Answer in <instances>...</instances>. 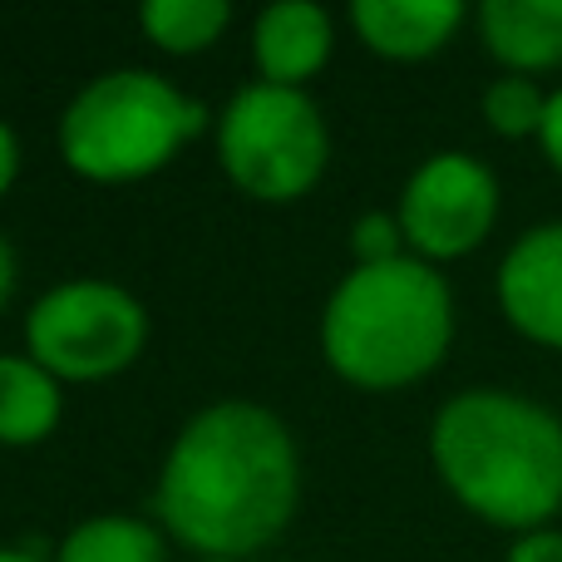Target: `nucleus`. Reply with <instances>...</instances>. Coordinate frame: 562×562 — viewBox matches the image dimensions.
<instances>
[{"mask_svg":"<svg viewBox=\"0 0 562 562\" xmlns=\"http://www.w3.org/2000/svg\"><path fill=\"white\" fill-rule=\"evenodd\" d=\"M484 49L508 75H543L562 65V0H484Z\"/></svg>","mask_w":562,"mask_h":562,"instance_id":"11","label":"nucleus"},{"mask_svg":"<svg viewBox=\"0 0 562 562\" xmlns=\"http://www.w3.org/2000/svg\"><path fill=\"white\" fill-rule=\"evenodd\" d=\"M504 562H562V533H558V528H538V533H524L514 548H508Z\"/></svg>","mask_w":562,"mask_h":562,"instance_id":"17","label":"nucleus"},{"mask_svg":"<svg viewBox=\"0 0 562 562\" xmlns=\"http://www.w3.org/2000/svg\"><path fill=\"white\" fill-rule=\"evenodd\" d=\"M0 562H40L30 548H0Z\"/></svg>","mask_w":562,"mask_h":562,"instance_id":"21","label":"nucleus"},{"mask_svg":"<svg viewBox=\"0 0 562 562\" xmlns=\"http://www.w3.org/2000/svg\"><path fill=\"white\" fill-rule=\"evenodd\" d=\"M498 306L508 326L562 350V223L528 227L498 267Z\"/></svg>","mask_w":562,"mask_h":562,"instance_id":"8","label":"nucleus"},{"mask_svg":"<svg viewBox=\"0 0 562 562\" xmlns=\"http://www.w3.org/2000/svg\"><path fill=\"white\" fill-rule=\"evenodd\" d=\"M350 247H356V267H375L390 262V257H405V233H400V217L385 213V207H370V213L356 217L350 227Z\"/></svg>","mask_w":562,"mask_h":562,"instance_id":"16","label":"nucleus"},{"mask_svg":"<svg viewBox=\"0 0 562 562\" xmlns=\"http://www.w3.org/2000/svg\"><path fill=\"white\" fill-rule=\"evenodd\" d=\"M429 459L445 488L518 538L562 508V419L514 390H464L429 425Z\"/></svg>","mask_w":562,"mask_h":562,"instance_id":"2","label":"nucleus"},{"mask_svg":"<svg viewBox=\"0 0 562 562\" xmlns=\"http://www.w3.org/2000/svg\"><path fill=\"white\" fill-rule=\"evenodd\" d=\"M330 158V128L306 89L243 85L217 114V164L262 203H296L316 188Z\"/></svg>","mask_w":562,"mask_h":562,"instance_id":"5","label":"nucleus"},{"mask_svg":"<svg viewBox=\"0 0 562 562\" xmlns=\"http://www.w3.org/2000/svg\"><path fill=\"white\" fill-rule=\"evenodd\" d=\"M10 296H15V252H10V243L0 237V311H5Z\"/></svg>","mask_w":562,"mask_h":562,"instance_id":"20","label":"nucleus"},{"mask_svg":"<svg viewBox=\"0 0 562 562\" xmlns=\"http://www.w3.org/2000/svg\"><path fill=\"white\" fill-rule=\"evenodd\" d=\"M55 562H168V543L148 518L94 514L69 528V538L55 548Z\"/></svg>","mask_w":562,"mask_h":562,"instance_id":"13","label":"nucleus"},{"mask_svg":"<svg viewBox=\"0 0 562 562\" xmlns=\"http://www.w3.org/2000/svg\"><path fill=\"white\" fill-rule=\"evenodd\" d=\"M138 25L168 55H198L233 25V5L227 0H148L138 5Z\"/></svg>","mask_w":562,"mask_h":562,"instance_id":"14","label":"nucleus"},{"mask_svg":"<svg viewBox=\"0 0 562 562\" xmlns=\"http://www.w3.org/2000/svg\"><path fill=\"white\" fill-rule=\"evenodd\" d=\"M148 346V311L128 286L104 277H69L49 286L25 316V356L55 380H109Z\"/></svg>","mask_w":562,"mask_h":562,"instance_id":"6","label":"nucleus"},{"mask_svg":"<svg viewBox=\"0 0 562 562\" xmlns=\"http://www.w3.org/2000/svg\"><path fill=\"white\" fill-rule=\"evenodd\" d=\"M350 25L375 55L385 59H425L454 40L464 25L459 0H356Z\"/></svg>","mask_w":562,"mask_h":562,"instance_id":"10","label":"nucleus"},{"mask_svg":"<svg viewBox=\"0 0 562 562\" xmlns=\"http://www.w3.org/2000/svg\"><path fill=\"white\" fill-rule=\"evenodd\" d=\"M65 415L59 380L30 356H0V445H40Z\"/></svg>","mask_w":562,"mask_h":562,"instance_id":"12","label":"nucleus"},{"mask_svg":"<svg viewBox=\"0 0 562 562\" xmlns=\"http://www.w3.org/2000/svg\"><path fill=\"white\" fill-rule=\"evenodd\" d=\"M449 340L454 291L415 252L350 267L321 311V356L360 390L415 385L449 356Z\"/></svg>","mask_w":562,"mask_h":562,"instance_id":"3","label":"nucleus"},{"mask_svg":"<svg viewBox=\"0 0 562 562\" xmlns=\"http://www.w3.org/2000/svg\"><path fill=\"white\" fill-rule=\"evenodd\" d=\"M198 562H237V558H198Z\"/></svg>","mask_w":562,"mask_h":562,"instance_id":"22","label":"nucleus"},{"mask_svg":"<svg viewBox=\"0 0 562 562\" xmlns=\"http://www.w3.org/2000/svg\"><path fill=\"white\" fill-rule=\"evenodd\" d=\"M543 114H548V94L528 75H504L484 89V119L504 138H528V134L538 138Z\"/></svg>","mask_w":562,"mask_h":562,"instance_id":"15","label":"nucleus"},{"mask_svg":"<svg viewBox=\"0 0 562 562\" xmlns=\"http://www.w3.org/2000/svg\"><path fill=\"white\" fill-rule=\"evenodd\" d=\"M15 173H20V138H15V128L0 119V198L10 193Z\"/></svg>","mask_w":562,"mask_h":562,"instance_id":"19","label":"nucleus"},{"mask_svg":"<svg viewBox=\"0 0 562 562\" xmlns=\"http://www.w3.org/2000/svg\"><path fill=\"white\" fill-rule=\"evenodd\" d=\"M330 10L316 0H277L252 20V65L262 85L306 89V79L330 59Z\"/></svg>","mask_w":562,"mask_h":562,"instance_id":"9","label":"nucleus"},{"mask_svg":"<svg viewBox=\"0 0 562 562\" xmlns=\"http://www.w3.org/2000/svg\"><path fill=\"white\" fill-rule=\"evenodd\" d=\"M538 144H543L548 164L562 173V89L548 94V114H543V128H538Z\"/></svg>","mask_w":562,"mask_h":562,"instance_id":"18","label":"nucleus"},{"mask_svg":"<svg viewBox=\"0 0 562 562\" xmlns=\"http://www.w3.org/2000/svg\"><path fill=\"white\" fill-rule=\"evenodd\" d=\"M207 128V109L154 69H104L59 114V158L94 183H134Z\"/></svg>","mask_w":562,"mask_h":562,"instance_id":"4","label":"nucleus"},{"mask_svg":"<svg viewBox=\"0 0 562 562\" xmlns=\"http://www.w3.org/2000/svg\"><path fill=\"white\" fill-rule=\"evenodd\" d=\"M395 217L415 257H425V262L464 257L498 223V178L474 154L445 148L409 173Z\"/></svg>","mask_w":562,"mask_h":562,"instance_id":"7","label":"nucleus"},{"mask_svg":"<svg viewBox=\"0 0 562 562\" xmlns=\"http://www.w3.org/2000/svg\"><path fill=\"white\" fill-rule=\"evenodd\" d=\"M301 498V454L267 405L217 400L198 409L168 445L154 508L198 558H237L267 548Z\"/></svg>","mask_w":562,"mask_h":562,"instance_id":"1","label":"nucleus"}]
</instances>
